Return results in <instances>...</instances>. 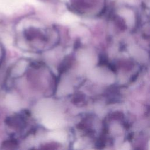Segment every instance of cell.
<instances>
[{
    "label": "cell",
    "instance_id": "obj_1",
    "mask_svg": "<svg viewBox=\"0 0 150 150\" xmlns=\"http://www.w3.org/2000/svg\"><path fill=\"white\" fill-rule=\"evenodd\" d=\"M7 83L9 88L15 87L22 96L36 100L54 94L58 77L41 62L21 59L9 70Z\"/></svg>",
    "mask_w": 150,
    "mask_h": 150
},
{
    "label": "cell",
    "instance_id": "obj_2",
    "mask_svg": "<svg viewBox=\"0 0 150 150\" xmlns=\"http://www.w3.org/2000/svg\"><path fill=\"white\" fill-rule=\"evenodd\" d=\"M60 42L58 30L35 18L22 20L15 29V43L26 52L41 53L54 48Z\"/></svg>",
    "mask_w": 150,
    "mask_h": 150
},
{
    "label": "cell",
    "instance_id": "obj_3",
    "mask_svg": "<svg viewBox=\"0 0 150 150\" xmlns=\"http://www.w3.org/2000/svg\"><path fill=\"white\" fill-rule=\"evenodd\" d=\"M5 122L11 138L16 140L18 138L28 137L36 130V128L33 125L30 114L26 110L21 111L8 116Z\"/></svg>",
    "mask_w": 150,
    "mask_h": 150
}]
</instances>
